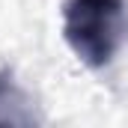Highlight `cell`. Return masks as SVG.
Instances as JSON below:
<instances>
[{"mask_svg": "<svg viewBox=\"0 0 128 128\" xmlns=\"http://www.w3.org/2000/svg\"><path fill=\"white\" fill-rule=\"evenodd\" d=\"M63 36L84 66L104 68L128 39L125 0H66Z\"/></svg>", "mask_w": 128, "mask_h": 128, "instance_id": "obj_1", "label": "cell"}, {"mask_svg": "<svg viewBox=\"0 0 128 128\" xmlns=\"http://www.w3.org/2000/svg\"><path fill=\"white\" fill-rule=\"evenodd\" d=\"M39 122L33 98L15 80L12 68H0V125H33Z\"/></svg>", "mask_w": 128, "mask_h": 128, "instance_id": "obj_2", "label": "cell"}]
</instances>
